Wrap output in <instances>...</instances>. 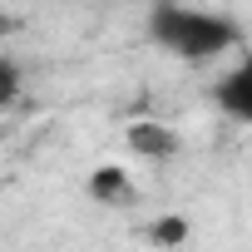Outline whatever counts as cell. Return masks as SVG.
<instances>
[{"instance_id":"3957f363","label":"cell","mask_w":252,"mask_h":252,"mask_svg":"<svg viewBox=\"0 0 252 252\" xmlns=\"http://www.w3.org/2000/svg\"><path fill=\"white\" fill-rule=\"evenodd\" d=\"M129 149L139 154V158H149V163H163V158H173L183 144H178V134L168 129V124H158V119H134L129 124Z\"/></svg>"},{"instance_id":"277c9868","label":"cell","mask_w":252,"mask_h":252,"mask_svg":"<svg viewBox=\"0 0 252 252\" xmlns=\"http://www.w3.org/2000/svg\"><path fill=\"white\" fill-rule=\"evenodd\" d=\"M89 198L104 203V208H134L139 203V188H134V178L124 173L119 163H104V168L89 173Z\"/></svg>"},{"instance_id":"6da1fadb","label":"cell","mask_w":252,"mask_h":252,"mask_svg":"<svg viewBox=\"0 0 252 252\" xmlns=\"http://www.w3.org/2000/svg\"><path fill=\"white\" fill-rule=\"evenodd\" d=\"M149 40H154L158 50H168L173 60L203 64V60H218V55L237 50V45H242V25H237L232 15H218V10L158 0V5L149 10Z\"/></svg>"},{"instance_id":"5b68a950","label":"cell","mask_w":252,"mask_h":252,"mask_svg":"<svg viewBox=\"0 0 252 252\" xmlns=\"http://www.w3.org/2000/svg\"><path fill=\"white\" fill-rule=\"evenodd\" d=\"M149 237L163 242V247H178V242H188V222H183V218H158V222L149 227Z\"/></svg>"},{"instance_id":"8992f818","label":"cell","mask_w":252,"mask_h":252,"mask_svg":"<svg viewBox=\"0 0 252 252\" xmlns=\"http://www.w3.org/2000/svg\"><path fill=\"white\" fill-rule=\"evenodd\" d=\"M20 94V69H15V60H0V104H10Z\"/></svg>"},{"instance_id":"7a4b0ae2","label":"cell","mask_w":252,"mask_h":252,"mask_svg":"<svg viewBox=\"0 0 252 252\" xmlns=\"http://www.w3.org/2000/svg\"><path fill=\"white\" fill-rule=\"evenodd\" d=\"M213 104L232 119V124H252V64H232L218 84H213Z\"/></svg>"}]
</instances>
